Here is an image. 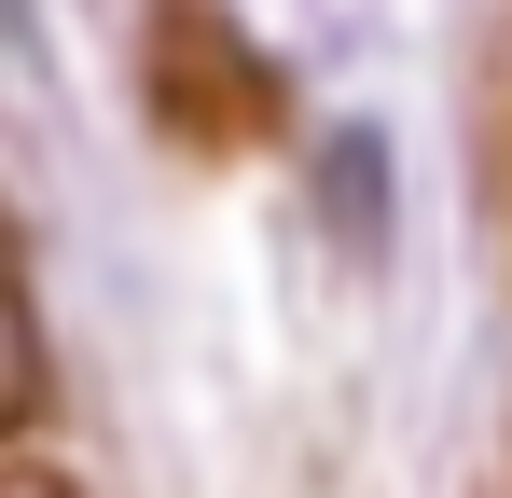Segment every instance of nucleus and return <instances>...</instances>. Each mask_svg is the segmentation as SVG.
Returning <instances> with one entry per match:
<instances>
[{
	"label": "nucleus",
	"mask_w": 512,
	"mask_h": 498,
	"mask_svg": "<svg viewBox=\"0 0 512 498\" xmlns=\"http://www.w3.org/2000/svg\"><path fill=\"white\" fill-rule=\"evenodd\" d=\"M153 111H167L180 139H263L277 70H263L208 0H153Z\"/></svg>",
	"instance_id": "nucleus-1"
},
{
	"label": "nucleus",
	"mask_w": 512,
	"mask_h": 498,
	"mask_svg": "<svg viewBox=\"0 0 512 498\" xmlns=\"http://www.w3.org/2000/svg\"><path fill=\"white\" fill-rule=\"evenodd\" d=\"M42 415V305H28V263H14V222H0V443Z\"/></svg>",
	"instance_id": "nucleus-2"
}]
</instances>
